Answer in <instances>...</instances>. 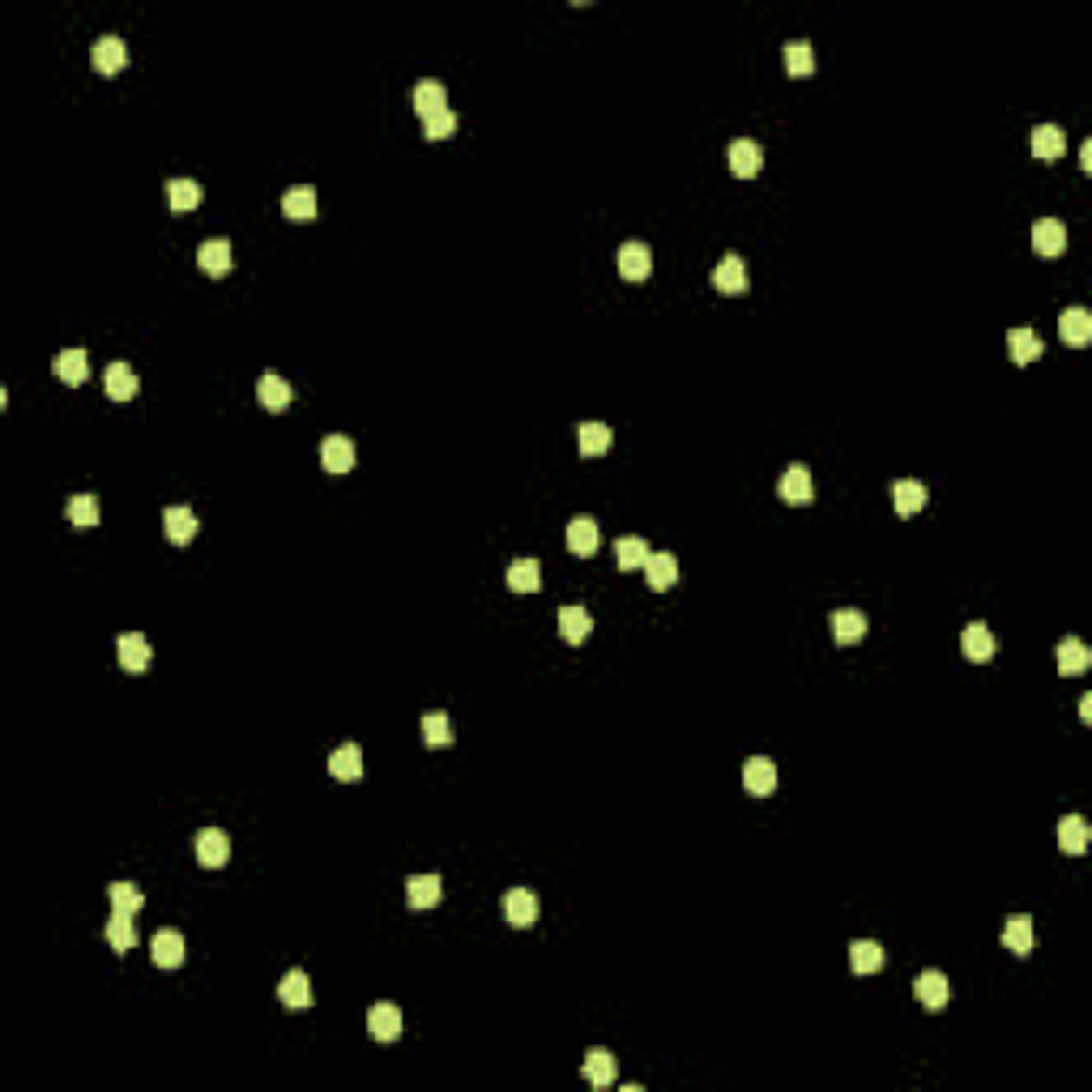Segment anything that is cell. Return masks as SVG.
I'll use <instances>...</instances> for the list:
<instances>
[{"mask_svg":"<svg viewBox=\"0 0 1092 1092\" xmlns=\"http://www.w3.org/2000/svg\"><path fill=\"white\" fill-rule=\"evenodd\" d=\"M504 580L512 594H534V589H542V567H538V559H512Z\"/></svg>","mask_w":1092,"mask_h":1092,"instance_id":"cell-25","label":"cell"},{"mask_svg":"<svg viewBox=\"0 0 1092 1092\" xmlns=\"http://www.w3.org/2000/svg\"><path fill=\"white\" fill-rule=\"evenodd\" d=\"M423 739L431 743V747H448V743H453V721H448V713H427Z\"/></svg>","mask_w":1092,"mask_h":1092,"instance_id":"cell-47","label":"cell"},{"mask_svg":"<svg viewBox=\"0 0 1092 1092\" xmlns=\"http://www.w3.org/2000/svg\"><path fill=\"white\" fill-rule=\"evenodd\" d=\"M913 994H918L921 1007H931V1012H939L943 1003H948V977H943L939 969H926L913 977Z\"/></svg>","mask_w":1092,"mask_h":1092,"instance_id":"cell-16","label":"cell"},{"mask_svg":"<svg viewBox=\"0 0 1092 1092\" xmlns=\"http://www.w3.org/2000/svg\"><path fill=\"white\" fill-rule=\"evenodd\" d=\"M56 375H61L64 385L77 389L81 380H86V350H61L56 354Z\"/></svg>","mask_w":1092,"mask_h":1092,"instance_id":"cell-44","label":"cell"},{"mask_svg":"<svg viewBox=\"0 0 1092 1092\" xmlns=\"http://www.w3.org/2000/svg\"><path fill=\"white\" fill-rule=\"evenodd\" d=\"M1054 658H1058V670H1062V675H1084V670L1092 666V648L1084 645L1080 636H1067L1058 648H1054Z\"/></svg>","mask_w":1092,"mask_h":1092,"instance_id":"cell-23","label":"cell"},{"mask_svg":"<svg viewBox=\"0 0 1092 1092\" xmlns=\"http://www.w3.org/2000/svg\"><path fill=\"white\" fill-rule=\"evenodd\" d=\"M256 397H261L265 410H273V415H278V410H286V405H291V385H286L278 372H265L261 385H256Z\"/></svg>","mask_w":1092,"mask_h":1092,"instance_id":"cell-34","label":"cell"},{"mask_svg":"<svg viewBox=\"0 0 1092 1092\" xmlns=\"http://www.w3.org/2000/svg\"><path fill=\"white\" fill-rule=\"evenodd\" d=\"M713 286L726 294H743L747 291V265H743V256H721L717 269H713Z\"/></svg>","mask_w":1092,"mask_h":1092,"instance_id":"cell-18","label":"cell"},{"mask_svg":"<svg viewBox=\"0 0 1092 1092\" xmlns=\"http://www.w3.org/2000/svg\"><path fill=\"white\" fill-rule=\"evenodd\" d=\"M1080 721H1092V696L1080 700Z\"/></svg>","mask_w":1092,"mask_h":1092,"instance_id":"cell-50","label":"cell"},{"mask_svg":"<svg viewBox=\"0 0 1092 1092\" xmlns=\"http://www.w3.org/2000/svg\"><path fill=\"white\" fill-rule=\"evenodd\" d=\"M781 61H785V73H789V77H811V73H815V51H811V43H807V39L785 43Z\"/></svg>","mask_w":1092,"mask_h":1092,"instance_id":"cell-37","label":"cell"},{"mask_svg":"<svg viewBox=\"0 0 1092 1092\" xmlns=\"http://www.w3.org/2000/svg\"><path fill=\"white\" fill-rule=\"evenodd\" d=\"M423 132H427V142H444V137H453V132H457V112H453V107H444V112L427 116Z\"/></svg>","mask_w":1092,"mask_h":1092,"instance_id":"cell-48","label":"cell"},{"mask_svg":"<svg viewBox=\"0 0 1092 1092\" xmlns=\"http://www.w3.org/2000/svg\"><path fill=\"white\" fill-rule=\"evenodd\" d=\"M832 636H837V645H858V640L867 636V615L853 607L837 610V615H832Z\"/></svg>","mask_w":1092,"mask_h":1092,"instance_id":"cell-29","label":"cell"},{"mask_svg":"<svg viewBox=\"0 0 1092 1092\" xmlns=\"http://www.w3.org/2000/svg\"><path fill=\"white\" fill-rule=\"evenodd\" d=\"M405 900H410V909H435V905L444 900L440 875H415V880H405Z\"/></svg>","mask_w":1092,"mask_h":1092,"instance_id":"cell-6","label":"cell"},{"mask_svg":"<svg viewBox=\"0 0 1092 1092\" xmlns=\"http://www.w3.org/2000/svg\"><path fill=\"white\" fill-rule=\"evenodd\" d=\"M567 551L580 559H589L597 551V521H589V516H577L572 526H567Z\"/></svg>","mask_w":1092,"mask_h":1092,"instance_id":"cell-35","label":"cell"},{"mask_svg":"<svg viewBox=\"0 0 1092 1092\" xmlns=\"http://www.w3.org/2000/svg\"><path fill=\"white\" fill-rule=\"evenodd\" d=\"M107 896H112V913H129V918H137L145 905V892L137 883H112Z\"/></svg>","mask_w":1092,"mask_h":1092,"instance_id":"cell-41","label":"cell"},{"mask_svg":"<svg viewBox=\"0 0 1092 1092\" xmlns=\"http://www.w3.org/2000/svg\"><path fill=\"white\" fill-rule=\"evenodd\" d=\"M64 512H69L73 526H99V499L94 496H69V504H64Z\"/></svg>","mask_w":1092,"mask_h":1092,"instance_id":"cell-46","label":"cell"},{"mask_svg":"<svg viewBox=\"0 0 1092 1092\" xmlns=\"http://www.w3.org/2000/svg\"><path fill=\"white\" fill-rule=\"evenodd\" d=\"M102 385H107L112 402H129V397H137V372L129 363H112L102 372Z\"/></svg>","mask_w":1092,"mask_h":1092,"instance_id":"cell-32","label":"cell"},{"mask_svg":"<svg viewBox=\"0 0 1092 1092\" xmlns=\"http://www.w3.org/2000/svg\"><path fill=\"white\" fill-rule=\"evenodd\" d=\"M367 1032H372L375 1042H397V1037H402V1012H397L393 1003H375L372 1012H367Z\"/></svg>","mask_w":1092,"mask_h":1092,"instance_id":"cell-9","label":"cell"},{"mask_svg":"<svg viewBox=\"0 0 1092 1092\" xmlns=\"http://www.w3.org/2000/svg\"><path fill=\"white\" fill-rule=\"evenodd\" d=\"M1088 840H1092V828H1088V819H1084V815L1058 819V845H1062V853L1080 858V853L1088 850Z\"/></svg>","mask_w":1092,"mask_h":1092,"instance_id":"cell-20","label":"cell"},{"mask_svg":"<svg viewBox=\"0 0 1092 1092\" xmlns=\"http://www.w3.org/2000/svg\"><path fill=\"white\" fill-rule=\"evenodd\" d=\"M124 61H129V48H124L120 34H102V39L90 48V64L102 73V77H116V73L124 69Z\"/></svg>","mask_w":1092,"mask_h":1092,"instance_id":"cell-2","label":"cell"},{"mask_svg":"<svg viewBox=\"0 0 1092 1092\" xmlns=\"http://www.w3.org/2000/svg\"><path fill=\"white\" fill-rule=\"evenodd\" d=\"M615 1072H619V1062H615V1054L610 1050H589L585 1054V1080L594 1084V1088H610V1084H615Z\"/></svg>","mask_w":1092,"mask_h":1092,"instance_id":"cell-33","label":"cell"},{"mask_svg":"<svg viewBox=\"0 0 1092 1092\" xmlns=\"http://www.w3.org/2000/svg\"><path fill=\"white\" fill-rule=\"evenodd\" d=\"M116 648H120V666L132 670V675H142L145 666H150V640L142 636V632H124L120 640H116Z\"/></svg>","mask_w":1092,"mask_h":1092,"instance_id":"cell-15","label":"cell"},{"mask_svg":"<svg viewBox=\"0 0 1092 1092\" xmlns=\"http://www.w3.org/2000/svg\"><path fill=\"white\" fill-rule=\"evenodd\" d=\"M777 496L785 499V504H811V496H815V486H811V470L807 466H789L785 474H781V483H777Z\"/></svg>","mask_w":1092,"mask_h":1092,"instance_id":"cell-11","label":"cell"},{"mask_svg":"<svg viewBox=\"0 0 1092 1092\" xmlns=\"http://www.w3.org/2000/svg\"><path fill=\"white\" fill-rule=\"evenodd\" d=\"M1062 150H1067V132H1062L1058 124H1037V129H1032V154L1042 162L1062 158Z\"/></svg>","mask_w":1092,"mask_h":1092,"instance_id":"cell-28","label":"cell"},{"mask_svg":"<svg viewBox=\"0 0 1092 1092\" xmlns=\"http://www.w3.org/2000/svg\"><path fill=\"white\" fill-rule=\"evenodd\" d=\"M615 559H619V572H636V567H645L648 559V542L636 534H627L615 542Z\"/></svg>","mask_w":1092,"mask_h":1092,"instance_id":"cell-40","label":"cell"},{"mask_svg":"<svg viewBox=\"0 0 1092 1092\" xmlns=\"http://www.w3.org/2000/svg\"><path fill=\"white\" fill-rule=\"evenodd\" d=\"M619 273H623L627 282H645L648 273H653V253H648V243H623L619 248Z\"/></svg>","mask_w":1092,"mask_h":1092,"instance_id":"cell-5","label":"cell"},{"mask_svg":"<svg viewBox=\"0 0 1092 1092\" xmlns=\"http://www.w3.org/2000/svg\"><path fill=\"white\" fill-rule=\"evenodd\" d=\"M610 444H615V431H610L607 423H580V427H577V448H580V457H602Z\"/></svg>","mask_w":1092,"mask_h":1092,"instance_id":"cell-30","label":"cell"},{"mask_svg":"<svg viewBox=\"0 0 1092 1092\" xmlns=\"http://www.w3.org/2000/svg\"><path fill=\"white\" fill-rule=\"evenodd\" d=\"M883 948L880 943H870V939H858V943H850V969L853 973H880L883 969Z\"/></svg>","mask_w":1092,"mask_h":1092,"instance_id":"cell-39","label":"cell"},{"mask_svg":"<svg viewBox=\"0 0 1092 1092\" xmlns=\"http://www.w3.org/2000/svg\"><path fill=\"white\" fill-rule=\"evenodd\" d=\"M231 261H235V253L226 239H205L201 248H197V265H201L210 278H223V273L231 269Z\"/></svg>","mask_w":1092,"mask_h":1092,"instance_id":"cell-22","label":"cell"},{"mask_svg":"<svg viewBox=\"0 0 1092 1092\" xmlns=\"http://www.w3.org/2000/svg\"><path fill=\"white\" fill-rule=\"evenodd\" d=\"M1003 948L1016 951V956H1029L1032 951V918L1029 913H1012L1007 926H1003Z\"/></svg>","mask_w":1092,"mask_h":1092,"instance_id":"cell-27","label":"cell"},{"mask_svg":"<svg viewBox=\"0 0 1092 1092\" xmlns=\"http://www.w3.org/2000/svg\"><path fill=\"white\" fill-rule=\"evenodd\" d=\"M193 850H197V862H201V867L218 870V867H226V858H231V837H226L223 828H201L197 832V840H193Z\"/></svg>","mask_w":1092,"mask_h":1092,"instance_id":"cell-1","label":"cell"},{"mask_svg":"<svg viewBox=\"0 0 1092 1092\" xmlns=\"http://www.w3.org/2000/svg\"><path fill=\"white\" fill-rule=\"evenodd\" d=\"M743 785H747V794H756V799L772 794V789H777V764H772L769 756H751L747 764H743Z\"/></svg>","mask_w":1092,"mask_h":1092,"instance_id":"cell-4","label":"cell"},{"mask_svg":"<svg viewBox=\"0 0 1092 1092\" xmlns=\"http://www.w3.org/2000/svg\"><path fill=\"white\" fill-rule=\"evenodd\" d=\"M1080 162H1084V171L1092 175V142H1084V150H1080Z\"/></svg>","mask_w":1092,"mask_h":1092,"instance_id":"cell-49","label":"cell"},{"mask_svg":"<svg viewBox=\"0 0 1092 1092\" xmlns=\"http://www.w3.org/2000/svg\"><path fill=\"white\" fill-rule=\"evenodd\" d=\"M504 918H508V926H516V931H529V926L538 921V896L529 888L504 892Z\"/></svg>","mask_w":1092,"mask_h":1092,"instance_id":"cell-3","label":"cell"},{"mask_svg":"<svg viewBox=\"0 0 1092 1092\" xmlns=\"http://www.w3.org/2000/svg\"><path fill=\"white\" fill-rule=\"evenodd\" d=\"M321 461H324V470L329 474H350V466H354V440L350 435H329L321 444Z\"/></svg>","mask_w":1092,"mask_h":1092,"instance_id":"cell-12","label":"cell"},{"mask_svg":"<svg viewBox=\"0 0 1092 1092\" xmlns=\"http://www.w3.org/2000/svg\"><path fill=\"white\" fill-rule=\"evenodd\" d=\"M329 772H334L337 781H354L363 777V751L354 747V743H342V747L329 756Z\"/></svg>","mask_w":1092,"mask_h":1092,"instance_id":"cell-36","label":"cell"},{"mask_svg":"<svg viewBox=\"0 0 1092 1092\" xmlns=\"http://www.w3.org/2000/svg\"><path fill=\"white\" fill-rule=\"evenodd\" d=\"M589 632H594V615H589L585 607H564L559 610V636H564L567 645H580Z\"/></svg>","mask_w":1092,"mask_h":1092,"instance_id":"cell-31","label":"cell"},{"mask_svg":"<svg viewBox=\"0 0 1092 1092\" xmlns=\"http://www.w3.org/2000/svg\"><path fill=\"white\" fill-rule=\"evenodd\" d=\"M162 193H167V205H171L175 213H188L201 205V184L197 180H167Z\"/></svg>","mask_w":1092,"mask_h":1092,"instance_id":"cell-38","label":"cell"},{"mask_svg":"<svg viewBox=\"0 0 1092 1092\" xmlns=\"http://www.w3.org/2000/svg\"><path fill=\"white\" fill-rule=\"evenodd\" d=\"M162 529H167V538H171L175 546L193 542V538H197V516H193V508H184V504L162 508Z\"/></svg>","mask_w":1092,"mask_h":1092,"instance_id":"cell-14","label":"cell"},{"mask_svg":"<svg viewBox=\"0 0 1092 1092\" xmlns=\"http://www.w3.org/2000/svg\"><path fill=\"white\" fill-rule=\"evenodd\" d=\"M759 167H764V150H759L751 137H739V142L730 145V171L739 175V180L759 175Z\"/></svg>","mask_w":1092,"mask_h":1092,"instance_id":"cell-10","label":"cell"},{"mask_svg":"<svg viewBox=\"0 0 1092 1092\" xmlns=\"http://www.w3.org/2000/svg\"><path fill=\"white\" fill-rule=\"evenodd\" d=\"M1007 350H1012L1016 363H1032V359H1042V337L1032 329H1012L1007 334Z\"/></svg>","mask_w":1092,"mask_h":1092,"instance_id":"cell-43","label":"cell"},{"mask_svg":"<svg viewBox=\"0 0 1092 1092\" xmlns=\"http://www.w3.org/2000/svg\"><path fill=\"white\" fill-rule=\"evenodd\" d=\"M961 648L969 662H990L994 653H999V640H994V632L986 623H969L961 636Z\"/></svg>","mask_w":1092,"mask_h":1092,"instance_id":"cell-8","label":"cell"},{"mask_svg":"<svg viewBox=\"0 0 1092 1092\" xmlns=\"http://www.w3.org/2000/svg\"><path fill=\"white\" fill-rule=\"evenodd\" d=\"M1032 248L1042 256H1062L1067 253V226L1058 223V218H1042V223L1032 226Z\"/></svg>","mask_w":1092,"mask_h":1092,"instance_id":"cell-19","label":"cell"},{"mask_svg":"<svg viewBox=\"0 0 1092 1092\" xmlns=\"http://www.w3.org/2000/svg\"><path fill=\"white\" fill-rule=\"evenodd\" d=\"M107 943H112L116 951H129L132 943H137V921H132L129 913H112V921H107Z\"/></svg>","mask_w":1092,"mask_h":1092,"instance_id":"cell-45","label":"cell"},{"mask_svg":"<svg viewBox=\"0 0 1092 1092\" xmlns=\"http://www.w3.org/2000/svg\"><path fill=\"white\" fill-rule=\"evenodd\" d=\"M926 499H931V491H926L918 478H900V483L892 486V504H896V516H918L921 508H926Z\"/></svg>","mask_w":1092,"mask_h":1092,"instance_id":"cell-13","label":"cell"},{"mask_svg":"<svg viewBox=\"0 0 1092 1092\" xmlns=\"http://www.w3.org/2000/svg\"><path fill=\"white\" fill-rule=\"evenodd\" d=\"M1058 329H1062V342L1072 346V350H1084V346L1092 342V312L1088 307H1067Z\"/></svg>","mask_w":1092,"mask_h":1092,"instance_id":"cell-7","label":"cell"},{"mask_svg":"<svg viewBox=\"0 0 1092 1092\" xmlns=\"http://www.w3.org/2000/svg\"><path fill=\"white\" fill-rule=\"evenodd\" d=\"M410 102H415V112L423 116V120H427V116H435V112H444V107H448V90H444V81H431V77H427V81H418V86H415V94H410Z\"/></svg>","mask_w":1092,"mask_h":1092,"instance_id":"cell-24","label":"cell"},{"mask_svg":"<svg viewBox=\"0 0 1092 1092\" xmlns=\"http://www.w3.org/2000/svg\"><path fill=\"white\" fill-rule=\"evenodd\" d=\"M282 213L286 218H316V188L312 184H299L282 197Z\"/></svg>","mask_w":1092,"mask_h":1092,"instance_id":"cell-42","label":"cell"},{"mask_svg":"<svg viewBox=\"0 0 1092 1092\" xmlns=\"http://www.w3.org/2000/svg\"><path fill=\"white\" fill-rule=\"evenodd\" d=\"M278 999H282L286 1007H312L316 990H312V981H307V973L304 969H291V973H286L282 986H278Z\"/></svg>","mask_w":1092,"mask_h":1092,"instance_id":"cell-26","label":"cell"},{"mask_svg":"<svg viewBox=\"0 0 1092 1092\" xmlns=\"http://www.w3.org/2000/svg\"><path fill=\"white\" fill-rule=\"evenodd\" d=\"M150 956L158 969H180L184 964V935L180 931H158L150 939Z\"/></svg>","mask_w":1092,"mask_h":1092,"instance_id":"cell-17","label":"cell"},{"mask_svg":"<svg viewBox=\"0 0 1092 1092\" xmlns=\"http://www.w3.org/2000/svg\"><path fill=\"white\" fill-rule=\"evenodd\" d=\"M645 577H648V589L666 594V589L678 580V559L670 555V551H653V555L645 559Z\"/></svg>","mask_w":1092,"mask_h":1092,"instance_id":"cell-21","label":"cell"}]
</instances>
